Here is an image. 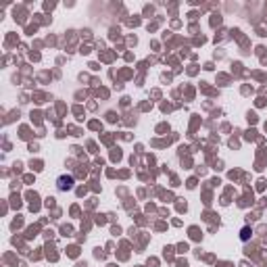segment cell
Listing matches in <instances>:
<instances>
[{"instance_id":"cell-1","label":"cell","mask_w":267,"mask_h":267,"mask_svg":"<svg viewBox=\"0 0 267 267\" xmlns=\"http://www.w3.org/2000/svg\"><path fill=\"white\" fill-rule=\"evenodd\" d=\"M57 184H59V190H71L75 179H73V176H61L57 179Z\"/></svg>"}]
</instances>
